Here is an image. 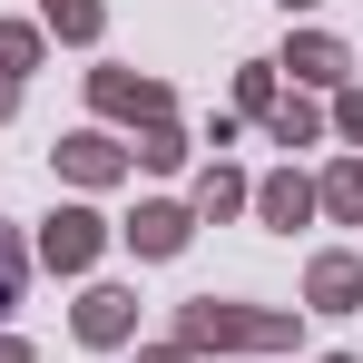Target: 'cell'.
<instances>
[{"instance_id":"obj_1","label":"cell","mask_w":363,"mask_h":363,"mask_svg":"<svg viewBox=\"0 0 363 363\" xmlns=\"http://www.w3.org/2000/svg\"><path fill=\"white\" fill-rule=\"evenodd\" d=\"M20 304V245H10V226H0V314Z\"/></svg>"}]
</instances>
